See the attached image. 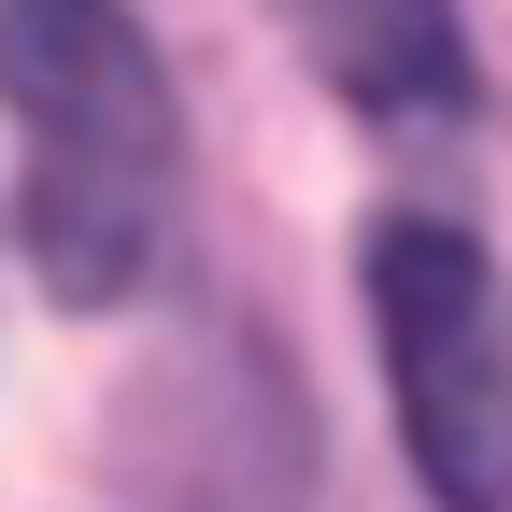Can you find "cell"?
I'll return each mask as SVG.
<instances>
[{
    "label": "cell",
    "mask_w": 512,
    "mask_h": 512,
    "mask_svg": "<svg viewBox=\"0 0 512 512\" xmlns=\"http://www.w3.org/2000/svg\"><path fill=\"white\" fill-rule=\"evenodd\" d=\"M299 57L328 72L356 114L384 128H427V114H470V29L456 0H285Z\"/></svg>",
    "instance_id": "3"
},
{
    "label": "cell",
    "mask_w": 512,
    "mask_h": 512,
    "mask_svg": "<svg viewBox=\"0 0 512 512\" xmlns=\"http://www.w3.org/2000/svg\"><path fill=\"white\" fill-rule=\"evenodd\" d=\"M370 313L399 370V441L441 512H512V285L470 228L399 214L370 242Z\"/></svg>",
    "instance_id": "2"
},
{
    "label": "cell",
    "mask_w": 512,
    "mask_h": 512,
    "mask_svg": "<svg viewBox=\"0 0 512 512\" xmlns=\"http://www.w3.org/2000/svg\"><path fill=\"white\" fill-rule=\"evenodd\" d=\"M0 114H15V228L57 299H128L185 200V114L157 43L114 0H0Z\"/></svg>",
    "instance_id": "1"
}]
</instances>
